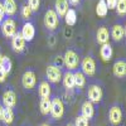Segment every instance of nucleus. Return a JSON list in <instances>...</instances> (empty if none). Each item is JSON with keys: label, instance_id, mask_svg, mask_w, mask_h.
Listing matches in <instances>:
<instances>
[{"label": "nucleus", "instance_id": "obj_1", "mask_svg": "<svg viewBox=\"0 0 126 126\" xmlns=\"http://www.w3.org/2000/svg\"><path fill=\"white\" fill-rule=\"evenodd\" d=\"M79 63H81V59H79L78 53L75 49L68 48L64 52V56H63V64L67 67V71H71V72L77 71Z\"/></svg>", "mask_w": 126, "mask_h": 126}, {"label": "nucleus", "instance_id": "obj_2", "mask_svg": "<svg viewBox=\"0 0 126 126\" xmlns=\"http://www.w3.org/2000/svg\"><path fill=\"white\" fill-rule=\"evenodd\" d=\"M109 122L111 124V126H119L122 122L124 119V112H122V107L120 106L119 103H113L110 106L109 109Z\"/></svg>", "mask_w": 126, "mask_h": 126}, {"label": "nucleus", "instance_id": "obj_3", "mask_svg": "<svg viewBox=\"0 0 126 126\" xmlns=\"http://www.w3.org/2000/svg\"><path fill=\"white\" fill-rule=\"evenodd\" d=\"M87 100L91 101L92 103H100L103 98V88L100 83H92L87 87L86 92Z\"/></svg>", "mask_w": 126, "mask_h": 126}, {"label": "nucleus", "instance_id": "obj_4", "mask_svg": "<svg viewBox=\"0 0 126 126\" xmlns=\"http://www.w3.org/2000/svg\"><path fill=\"white\" fill-rule=\"evenodd\" d=\"M59 25V16L54 12V9H48L44 14V27L48 32H54Z\"/></svg>", "mask_w": 126, "mask_h": 126}, {"label": "nucleus", "instance_id": "obj_5", "mask_svg": "<svg viewBox=\"0 0 126 126\" xmlns=\"http://www.w3.org/2000/svg\"><path fill=\"white\" fill-rule=\"evenodd\" d=\"M79 66H81V71L83 72L85 76L93 77L96 75V62H94L92 56H86L81 61Z\"/></svg>", "mask_w": 126, "mask_h": 126}, {"label": "nucleus", "instance_id": "obj_6", "mask_svg": "<svg viewBox=\"0 0 126 126\" xmlns=\"http://www.w3.org/2000/svg\"><path fill=\"white\" fill-rule=\"evenodd\" d=\"M1 33L5 38H13L16 33V22L13 18H5L1 23Z\"/></svg>", "mask_w": 126, "mask_h": 126}, {"label": "nucleus", "instance_id": "obj_7", "mask_svg": "<svg viewBox=\"0 0 126 126\" xmlns=\"http://www.w3.org/2000/svg\"><path fill=\"white\" fill-rule=\"evenodd\" d=\"M64 115V105L62 98L53 97L52 98V106H50V116L54 120H59Z\"/></svg>", "mask_w": 126, "mask_h": 126}, {"label": "nucleus", "instance_id": "obj_8", "mask_svg": "<svg viewBox=\"0 0 126 126\" xmlns=\"http://www.w3.org/2000/svg\"><path fill=\"white\" fill-rule=\"evenodd\" d=\"M46 75H47V79L50 83H58L62 81V69L61 67L56 66V64H49L46 69Z\"/></svg>", "mask_w": 126, "mask_h": 126}, {"label": "nucleus", "instance_id": "obj_9", "mask_svg": "<svg viewBox=\"0 0 126 126\" xmlns=\"http://www.w3.org/2000/svg\"><path fill=\"white\" fill-rule=\"evenodd\" d=\"M22 85L25 90H33L37 85V77H35V73L28 69L23 73V77H22Z\"/></svg>", "mask_w": 126, "mask_h": 126}, {"label": "nucleus", "instance_id": "obj_10", "mask_svg": "<svg viewBox=\"0 0 126 126\" xmlns=\"http://www.w3.org/2000/svg\"><path fill=\"white\" fill-rule=\"evenodd\" d=\"M12 48L14 49V52H16V53H23V52L25 50V48H27V42H25V39L22 37L20 32H18V33L12 38Z\"/></svg>", "mask_w": 126, "mask_h": 126}, {"label": "nucleus", "instance_id": "obj_11", "mask_svg": "<svg viewBox=\"0 0 126 126\" xmlns=\"http://www.w3.org/2000/svg\"><path fill=\"white\" fill-rule=\"evenodd\" d=\"M20 34L25 39V42H32L35 37V27L32 22H25L22 27L20 30Z\"/></svg>", "mask_w": 126, "mask_h": 126}, {"label": "nucleus", "instance_id": "obj_12", "mask_svg": "<svg viewBox=\"0 0 126 126\" xmlns=\"http://www.w3.org/2000/svg\"><path fill=\"white\" fill-rule=\"evenodd\" d=\"M3 106L4 107H9V109H14L16 105V94L13 90H6L3 93Z\"/></svg>", "mask_w": 126, "mask_h": 126}, {"label": "nucleus", "instance_id": "obj_13", "mask_svg": "<svg viewBox=\"0 0 126 126\" xmlns=\"http://www.w3.org/2000/svg\"><path fill=\"white\" fill-rule=\"evenodd\" d=\"M110 38H111L110 37V29L106 25H100L97 32H96V40H97V43L100 46L106 44V43H109Z\"/></svg>", "mask_w": 126, "mask_h": 126}, {"label": "nucleus", "instance_id": "obj_14", "mask_svg": "<svg viewBox=\"0 0 126 126\" xmlns=\"http://www.w3.org/2000/svg\"><path fill=\"white\" fill-rule=\"evenodd\" d=\"M110 37L116 42V43H120V42L125 38V32H124V25L121 23H116L113 24L110 29Z\"/></svg>", "mask_w": 126, "mask_h": 126}, {"label": "nucleus", "instance_id": "obj_15", "mask_svg": "<svg viewBox=\"0 0 126 126\" xmlns=\"http://www.w3.org/2000/svg\"><path fill=\"white\" fill-rule=\"evenodd\" d=\"M113 76L117 78H125L126 77V61L125 59H117L113 63L112 67Z\"/></svg>", "mask_w": 126, "mask_h": 126}, {"label": "nucleus", "instance_id": "obj_16", "mask_svg": "<svg viewBox=\"0 0 126 126\" xmlns=\"http://www.w3.org/2000/svg\"><path fill=\"white\" fill-rule=\"evenodd\" d=\"M62 83L63 87H64L67 91H73L75 88V76H73V72L71 71H66L62 76Z\"/></svg>", "mask_w": 126, "mask_h": 126}, {"label": "nucleus", "instance_id": "obj_17", "mask_svg": "<svg viewBox=\"0 0 126 126\" xmlns=\"http://www.w3.org/2000/svg\"><path fill=\"white\" fill-rule=\"evenodd\" d=\"M69 9V3L68 0H56L54 3V12L59 18H64L66 13Z\"/></svg>", "mask_w": 126, "mask_h": 126}, {"label": "nucleus", "instance_id": "obj_18", "mask_svg": "<svg viewBox=\"0 0 126 126\" xmlns=\"http://www.w3.org/2000/svg\"><path fill=\"white\" fill-rule=\"evenodd\" d=\"M81 115H82V116H85L86 119H88V120L93 119V116H94V105L91 101L86 100L85 102L82 103Z\"/></svg>", "mask_w": 126, "mask_h": 126}, {"label": "nucleus", "instance_id": "obj_19", "mask_svg": "<svg viewBox=\"0 0 126 126\" xmlns=\"http://www.w3.org/2000/svg\"><path fill=\"white\" fill-rule=\"evenodd\" d=\"M3 6L5 10V15L8 16H14L18 12V4L15 0H4L3 1Z\"/></svg>", "mask_w": 126, "mask_h": 126}, {"label": "nucleus", "instance_id": "obj_20", "mask_svg": "<svg viewBox=\"0 0 126 126\" xmlns=\"http://www.w3.org/2000/svg\"><path fill=\"white\" fill-rule=\"evenodd\" d=\"M38 93H39V97L40 98H48V97H50L52 87H50L48 81H42L39 83V86H38Z\"/></svg>", "mask_w": 126, "mask_h": 126}, {"label": "nucleus", "instance_id": "obj_21", "mask_svg": "<svg viewBox=\"0 0 126 126\" xmlns=\"http://www.w3.org/2000/svg\"><path fill=\"white\" fill-rule=\"evenodd\" d=\"M112 54H113V49H112V46L110 43H106V44L101 46V48H100V56H101L103 62L111 61Z\"/></svg>", "mask_w": 126, "mask_h": 126}, {"label": "nucleus", "instance_id": "obj_22", "mask_svg": "<svg viewBox=\"0 0 126 126\" xmlns=\"http://www.w3.org/2000/svg\"><path fill=\"white\" fill-rule=\"evenodd\" d=\"M73 76H75V86L77 88H83L86 86V76L83 75L82 71H75Z\"/></svg>", "mask_w": 126, "mask_h": 126}, {"label": "nucleus", "instance_id": "obj_23", "mask_svg": "<svg viewBox=\"0 0 126 126\" xmlns=\"http://www.w3.org/2000/svg\"><path fill=\"white\" fill-rule=\"evenodd\" d=\"M50 106H52V98H40L39 102V110L42 115H48L50 113Z\"/></svg>", "mask_w": 126, "mask_h": 126}, {"label": "nucleus", "instance_id": "obj_24", "mask_svg": "<svg viewBox=\"0 0 126 126\" xmlns=\"http://www.w3.org/2000/svg\"><path fill=\"white\" fill-rule=\"evenodd\" d=\"M64 22L69 27H73L77 23V13L75 9H68V12L64 15Z\"/></svg>", "mask_w": 126, "mask_h": 126}, {"label": "nucleus", "instance_id": "obj_25", "mask_svg": "<svg viewBox=\"0 0 126 126\" xmlns=\"http://www.w3.org/2000/svg\"><path fill=\"white\" fill-rule=\"evenodd\" d=\"M107 12H109V8L106 5V1L105 0H98V3L96 5V14L100 18H105L107 15Z\"/></svg>", "mask_w": 126, "mask_h": 126}, {"label": "nucleus", "instance_id": "obj_26", "mask_svg": "<svg viewBox=\"0 0 126 126\" xmlns=\"http://www.w3.org/2000/svg\"><path fill=\"white\" fill-rule=\"evenodd\" d=\"M0 67L4 69V72L6 75H9L12 72V68H13V63H12V59H10L8 56H3L1 58V62H0Z\"/></svg>", "mask_w": 126, "mask_h": 126}, {"label": "nucleus", "instance_id": "obj_27", "mask_svg": "<svg viewBox=\"0 0 126 126\" xmlns=\"http://www.w3.org/2000/svg\"><path fill=\"white\" fill-rule=\"evenodd\" d=\"M116 14L120 18H125L126 16V0H117V4H116Z\"/></svg>", "mask_w": 126, "mask_h": 126}, {"label": "nucleus", "instance_id": "obj_28", "mask_svg": "<svg viewBox=\"0 0 126 126\" xmlns=\"http://www.w3.org/2000/svg\"><path fill=\"white\" fill-rule=\"evenodd\" d=\"M13 121H14V111H13V109L5 107L3 122H4L5 125H12V124H13Z\"/></svg>", "mask_w": 126, "mask_h": 126}, {"label": "nucleus", "instance_id": "obj_29", "mask_svg": "<svg viewBox=\"0 0 126 126\" xmlns=\"http://www.w3.org/2000/svg\"><path fill=\"white\" fill-rule=\"evenodd\" d=\"M32 14H33V12L30 10L28 4H25V5H23L22 8H20V15H22V19H24L25 22H29Z\"/></svg>", "mask_w": 126, "mask_h": 126}, {"label": "nucleus", "instance_id": "obj_30", "mask_svg": "<svg viewBox=\"0 0 126 126\" xmlns=\"http://www.w3.org/2000/svg\"><path fill=\"white\" fill-rule=\"evenodd\" d=\"M75 126H90V120L86 119L85 116H82V115H78L75 120Z\"/></svg>", "mask_w": 126, "mask_h": 126}, {"label": "nucleus", "instance_id": "obj_31", "mask_svg": "<svg viewBox=\"0 0 126 126\" xmlns=\"http://www.w3.org/2000/svg\"><path fill=\"white\" fill-rule=\"evenodd\" d=\"M28 6L33 13H37L40 8V0H28Z\"/></svg>", "mask_w": 126, "mask_h": 126}, {"label": "nucleus", "instance_id": "obj_32", "mask_svg": "<svg viewBox=\"0 0 126 126\" xmlns=\"http://www.w3.org/2000/svg\"><path fill=\"white\" fill-rule=\"evenodd\" d=\"M106 1V5L109 8V10H113L116 8V4H117V0H105Z\"/></svg>", "mask_w": 126, "mask_h": 126}, {"label": "nucleus", "instance_id": "obj_33", "mask_svg": "<svg viewBox=\"0 0 126 126\" xmlns=\"http://www.w3.org/2000/svg\"><path fill=\"white\" fill-rule=\"evenodd\" d=\"M4 19H5V10L3 6V1H0V25H1Z\"/></svg>", "mask_w": 126, "mask_h": 126}, {"label": "nucleus", "instance_id": "obj_34", "mask_svg": "<svg viewBox=\"0 0 126 126\" xmlns=\"http://www.w3.org/2000/svg\"><path fill=\"white\" fill-rule=\"evenodd\" d=\"M6 76H8V75L4 72V69H3L1 67H0V83H4V82H5Z\"/></svg>", "mask_w": 126, "mask_h": 126}, {"label": "nucleus", "instance_id": "obj_35", "mask_svg": "<svg viewBox=\"0 0 126 126\" xmlns=\"http://www.w3.org/2000/svg\"><path fill=\"white\" fill-rule=\"evenodd\" d=\"M4 111H5V107L0 103V121H3V119H4Z\"/></svg>", "mask_w": 126, "mask_h": 126}, {"label": "nucleus", "instance_id": "obj_36", "mask_svg": "<svg viewBox=\"0 0 126 126\" xmlns=\"http://www.w3.org/2000/svg\"><path fill=\"white\" fill-rule=\"evenodd\" d=\"M68 3H69L71 5H73V6H77V5H79L81 0H68Z\"/></svg>", "mask_w": 126, "mask_h": 126}, {"label": "nucleus", "instance_id": "obj_37", "mask_svg": "<svg viewBox=\"0 0 126 126\" xmlns=\"http://www.w3.org/2000/svg\"><path fill=\"white\" fill-rule=\"evenodd\" d=\"M124 32H125V39H126V22H125V25H124Z\"/></svg>", "mask_w": 126, "mask_h": 126}, {"label": "nucleus", "instance_id": "obj_38", "mask_svg": "<svg viewBox=\"0 0 126 126\" xmlns=\"http://www.w3.org/2000/svg\"><path fill=\"white\" fill-rule=\"evenodd\" d=\"M40 126H50V125H49V124H42Z\"/></svg>", "mask_w": 126, "mask_h": 126}, {"label": "nucleus", "instance_id": "obj_39", "mask_svg": "<svg viewBox=\"0 0 126 126\" xmlns=\"http://www.w3.org/2000/svg\"><path fill=\"white\" fill-rule=\"evenodd\" d=\"M1 58H3V54H1V52H0V62H1Z\"/></svg>", "mask_w": 126, "mask_h": 126}, {"label": "nucleus", "instance_id": "obj_40", "mask_svg": "<svg viewBox=\"0 0 126 126\" xmlns=\"http://www.w3.org/2000/svg\"><path fill=\"white\" fill-rule=\"evenodd\" d=\"M66 126H75V125H73V124H67Z\"/></svg>", "mask_w": 126, "mask_h": 126}]
</instances>
